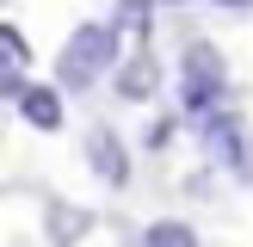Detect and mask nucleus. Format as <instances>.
<instances>
[{"label":"nucleus","mask_w":253,"mask_h":247,"mask_svg":"<svg viewBox=\"0 0 253 247\" xmlns=\"http://www.w3.org/2000/svg\"><path fill=\"white\" fill-rule=\"evenodd\" d=\"M167 6H185V0H167Z\"/></svg>","instance_id":"13"},{"label":"nucleus","mask_w":253,"mask_h":247,"mask_svg":"<svg viewBox=\"0 0 253 247\" xmlns=\"http://www.w3.org/2000/svg\"><path fill=\"white\" fill-rule=\"evenodd\" d=\"M118 31L111 25H99V19H86V25H74L68 31V43H62V56H56V86H68V93H81V86H93L105 68H118Z\"/></svg>","instance_id":"1"},{"label":"nucleus","mask_w":253,"mask_h":247,"mask_svg":"<svg viewBox=\"0 0 253 247\" xmlns=\"http://www.w3.org/2000/svg\"><path fill=\"white\" fill-rule=\"evenodd\" d=\"M31 68V43L19 25H0V74H25Z\"/></svg>","instance_id":"10"},{"label":"nucleus","mask_w":253,"mask_h":247,"mask_svg":"<svg viewBox=\"0 0 253 247\" xmlns=\"http://www.w3.org/2000/svg\"><path fill=\"white\" fill-rule=\"evenodd\" d=\"M43 235H49V247H81L86 235H93V210L49 198V204H43Z\"/></svg>","instance_id":"5"},{"label":"nucleus","mask_w":253,"mask_h":247,"mask_svg":"<svg viewBox=\"0 0 253 247\" xmlns=\"http://www.w3.org/2000/svg\"><path fill=\"white\" fill-rule=\"evenodd\" d=\"M19 118L31 124V130H62V86H31L25 81L19 86Z\"/></svg>","instance_id":"7"},{"label":"nucleus","mask_w":253,"mask_h":247,"mask_svg":"<svg viewBox=\"0 0 253 247\" xmlns=\"http://www.w3.org/2000/svg\"><path fill=\"white\" fill-rule=\"evenodd\" d=\"M136 247H198V229L192 222H179V216H161V222H148L142 229V241Z\"/></svg>","instance_id":"9"},{"label":"nucleus","mask_w":253,"mask_h":247,"mask_svg":"<svg viewBox=\"0 0 253 247\" xmlns=\"http://www.w3.org/2000/svg\"><path fill=\"white\" fill-rule=\"evenodd\" d=\"M179 105L198 124L229 105V62H222L216 43H185V56H179Z\"/></svg>","instance_id":"2"},{"label":"nucleus","mask_w":253,"mask_h":247,"mask_svg":"<svg viewBox=\"0 0 253 247\" xmlns=\"http://www.w3.org/2000/svg\"><path fill=\"white\" fill-rule=\"evenodd\" d=\"M148 25H155V0H118V25H111L118 37H130L136 49H148Z\"/></svg>","instance_id":"8"},{"label":"nucleus","mask_w":253,"mask_h":247,"mask_svg":"<svg viewBox=\"0 0 253 247\" xmlns=\"http://www.w3.org/2000/svg\"><path fill=\"white\" fill-rule=\"evenodd\" d=\"M86 167L99 173V185H130V148L118 142L111 124H93L86 130Z\"/></svg>","instance_id":"4"},{"label":"nucleus","mask_w":253,"mask_h":247,"mask_svg":"<svg viewBox=\"0 0 253 247\" xmlns=\"http://www.w3.org/2000/svg\"><path fill=\"white\" fill-rule=\"evenodd\" d=\"M198 136H204V155L216 161V167H229L241 185H253V130L235 118L229 105H222V111H210V118L198 124Z\"/></svg>","instance_id":"3"},{"label":"nucleus","mask_w":253,"mask_h":247,"mask_svg":"<svg viewBox=\"0 0 253 247\" xmlns=\"http://www.w3.org/2000/svg\"><path fill=\"white\" fill-rule=\"evenodd\" d=\"M155 86H161V62L148 56V49H130V56L118 62V99L142 105V99H155Z\"/></svg>","instance_id":"6"},{"label":"nucleus","mask_w":253,"mask_h":247,"mask_svg":"<svg viewBox=\"0 0 253 247\" xmlns=\"http://www.w3.org/2000/svg\"><path fill=\"white\" fill-rule=\"evenodd\" d=\"M216 6H229V12H241V6H253V0H216Z\"/></svg>","instance_id":"12"},{"label":"nucleus","mask_w":253,"mask_h":247,"mask_svg":"<svg viewBox=\"0 0 253 247\" xmlns=\"http://www.w3.org/2000/svg\"><path fill=\"white\" fill-rule=\"evenodd\" d=\"M173 142V118H155L148 124V148H167Z\"/></svg>","instance_id":"11"}]
</instances>
